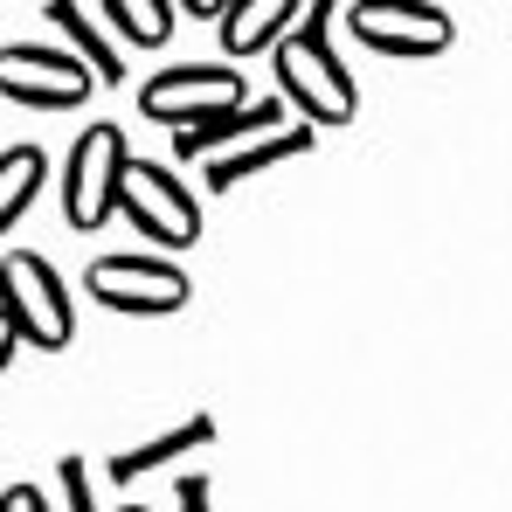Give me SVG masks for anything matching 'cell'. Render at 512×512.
I'll list each match as a JSON object with an SVG mask.
<instances>
[{
    "label": "cell",
    "mask_w": 512,
    "mask_h": 512,
    "mask_svg": "<svg viewBox=\"0 0 512 512\" xmlns=\"http://www.w3.org/2000/svg\"><path fill=\"white\" fill-rule=\"evenodd\" d=\"M277 56V90L291 111H305L312 132H333V125H353L360 111V90L346 77V63L333 56V7H305V21L270 49Z\"/></svg>",
    "instance_id": "6da1fadb"
},
{
    "label": "cell",
    "mask_w": 512,
    "mask_h": 512,
    "mask_svg": "<svg viewBox=\"0 0 512 512\" xmlns=\"http://www.w3.org/2000/svg\"><path fill=\"white\" fill-rule=\"evenodd\" d=\"M0 319L14 326V340H21V346H42V353H63L70 333H77L63 277H56L35 250L0 256Z\"/></svg>",
    "instance_id": "7a4b0ae2"
},
{
    "label": "cell",
    "mask_w": 512,
    "mask_h": 512,
    "mask_svg": "<svg viewBox=\"0 0 512 512\" xmlns=\"http://www.w3.org/2000/svg\"><path fill=\"white\" fill-rule=\"evenodd\" d=\"M139 111L153 125H173V139H180V132H201V125L243 111V77H236V63H173L139 90Z\"/></svg>",
    "instance_id": "3957f363"
},
{
    "label": "cell",
    "mask_w": 512,
    "mask_h": 512,
    "mask_svg": "<svg viewBox=\"0 0 512 512\" xmlns=\"http://www.w3.org/2000/svg\"><path fill=\"white\" fill-rule=\"evenodd\" d=\"M84 284L104 312H125V319H167L194 291L187 270L167 263V256H97L84 270Z\"/></svg>",
    "instance_id": "277c9868"
},
{
    "label": "cell",
    "mask_w": 512,
    "mask_h": 512,
    "mask_svg": "<svg viewBox=\"0 0 512 512\" xmlns=\"http://www.w3.org/2000/svg\"><path fill=\"white\" fill-rule=\"evenodd\" d=\"M118 215H125L146 243H160V250H194V243H201V208H194V194H187L167 167H153V160H125Z\"/></svg>",
    "instance_id": "5b68a950"
},
{
    "label": "cell",
    "mask_w": 512,
    "mask_h": 512,
    "mask_svg": "<svg viewBox=\"0 0 512 512\" xmlns=\"http://www.w3.org/2000/svg\"><path fill=\"white\" fill-rule=\"evenodd\" d=\"M125 132L118 125H90L77 132L70 160H63V215L70 229H104L118 215V180H125Z\"/></svg>",
    "instance_id": "8992f818"
},
{
    "label": "cell",
    "mask_w": 512,
    "mask_h": 512,
    "mask_svg": "<svg viewBox=\"0 0 512 512\" xmlns=\"http://www.w3.org/2000/svg\"><path fill=\"white\" fill-rule=\"evenodd\" d=\"M90 77L70 49H49V42H7L0 49V97L7 104H28V111H70V104H90Z\"/></svg>",
    "instance_id": "52a82bcc"
},
{
    "label": "cell",
    "mask_w": 512,
    "mask_h": 512,
    "mask_svg": "<svg viewBox=\"0 0 512 512\" xmlns=\"http://www.w3.org/2000/svg\"><path fill=\"white\" fill-rule=\"evenodd\" d=\"M353 35L374 49V56H402V63H423V56H443L457 42V21L429 0H360L353 14Z\"/></svg>",
    "instance_id": "ba28073f"
},
{
    "label": "cell",
    "mask_w": 512,
    "mask_h": 512,
    "mask_svg": "<svg viewBox=\"0 0 512 512\" xmlns=\"http://www.w3.org/2000/svg\"><path fill=\"white\" fill-rule=\"evenodd\" d=\"M277 132H284V104H243V111H229V118H215L201 132H180L173 153L180 160H201V167H236L243 153H256Z\"/></svg>",
    "instance_id": "9c48e42d"
},
{
    "label": "cell",
    "mask_w": 512,
    "mask_h": 512,
    "mask_svg": "<svg viewBox=\"0 0 512 512\" xmlns=\"http://www.w3.org/2000/svg\"><path fill=\"white\" fill-rule=\"evenodd\" d=\"M298 21H305L298 0H229V14H222V49H229V56H263V49H277Z\"/></svg>",
    "instance_id": "30bf717a"
},
{
    "label": "cell",
    "mask_w": 512,
    "mask_h": 512,
    "mask_svg": "<svg viewBox=\"0 0 512 512\" xmlns=\"http://www.w3.org/2000/svg\"><path fill=\"white\" fill-rule=\"evenodd\" d=\"M49 21H56L63 35H70V56L84 63V70L97 77V84H111V90L125 84V56H118V42L104 35V14H97V7H77V0H56V7H49Z\"/></svg>",
    "instance_id": "8fae6325"
},
{
    "label": "cell",
    "mask_w": 512,
    "mask_h": 512,
    "mask_svg": "<svg viewBox=\"0 0 512 512\" xmlns=\"http://www.w3.org/2000/svg\"><path fill=\"white\" fill-rule=\"evenodd\" d=\"M201 443H215V416H187V423H173L160 436H146V443H132V450H118L111 457V485H139V478H153L160 464L201 450Z\"/></svg>",
    "instance_id": "7c38bea8"
},
{
    "label": "cell",
    "mask_w": 512,
    "mask_h": 512,
    "mask_svg": "<svg viewBox=\"0 0 512 512\" xmlns=\"http://www.w3.org/2000/svg\"><path fill=\"white\" fill-rule=\"evenodd\" d=\"M312 146H319L312 125H284L277 139H263L256 153H243L236 167H201V180H208V194H229V187H243V180H256V173H270L277 160H298V153H312Z\"/></svg>",
    "instance_id": "4fadbf2b"
},
{
    "label": "cell",
    "mask_w": 512,
    "mask_h": 512,
    "mask_svg": "<svg viewBox=\"0 0 512 512\" xmlns=\"http://www.w3.org/2000/svg\"><path fill=\"white\" fill-rule=\"evenodd\" d=\"M42 180H49V153L42 146H7L0 153V236L28 215V201L42 194Z\"/></svg>",
    "instance_id": "5bb4252c"
},
{
    "label": "cell",
    "mask_w": 512,
    "mask_h": 512,
    "mask_svg": "<svg viewBox=\"0 0 512 512\" xmlns=\"http://www.w3.org/2000/svg\"><path fill=\"white\" fill-rule=\"evenodd\" d=\"M97 14H104V28L125 35L132 49H167V35H173V7L167 0H104Z\"/></svg>",
    "instance_id": "9a60e30c"
},
{
    "label": "cell",
    "mask_w": 512,
    "mask_h": 512,
    "mask_svg": "<svg viewBox=\"0 0 512 512\" xmlns=\"http://www.w3.org/2000/svg\"><path fill=\"white\" fill-rule=\"evenodd\" d=\"M56 485H63V512H97V492H90V464H84V457H63V464H56Z\"/></svg>",
    "instance_id": "2e32d148"
},
{
    "label": "cell",
    "mask_w": 512,
    "mask_h": 512,
    "mask_svg": "<svg viewBox=\"0 0 512 512\" xmlns=\"http://www.w3.org/2000/svg\"><path fill=\"white\" fill-rule=\"evenodd\" d=\"M173 499H180V512H215V485L194 471V478H180V485H173Z\"/></svg>",
    "instance_id": "e0dca14e"
},
{
    "label": "cell",
    "mask_w": 512,
    "mask_h": 512,
    "mask_svg": "<svg viewBox=\"0 0 512 512\" xmlns=\"http://www.w3.org/2000/svg\"><path fill=\"white\" fill-rule=\"evenodd\" d=\"M0 512H49V499H42V485H7Z\"/></svg>",
    "instance_id": "ac0fdd59"
},
{
    "label": "cell",
    "mask_w": 512,
    "mask_h": 512,
    "mask_svg": "<svg viewBox=\"0 0 512 512\" xmlns=\"http://www.w3.org/2000/svg\"><path fill=\"white\" fill-rule=\"evenodd\" d=\"M14 346H21V340H14V326L0 319V374H7V360H14Z\"/></svg>",
    "instance_id": "d6986e66"
},
{
    "label": "cell",
    "mask_w": 512,
    "mask_h": 512,
    "mask_svg": "<svg viewBox=\"0 0 512 512\" xmlns=\"http://www.w3.org/2000/svg\"><path fill=\"white\" fill-rule=\"evenodd\" d=\"M125 512H146V506H125Z\"/></svg>",
    "instance_id": "ffe728a7"
}]
</instances>
